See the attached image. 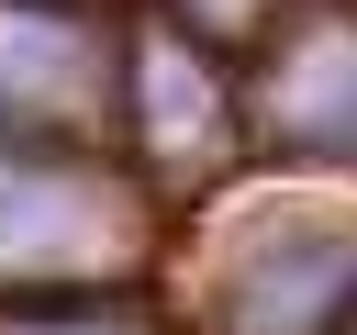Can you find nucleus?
Segmentation results:
<instances>
[{
  "label": "nucleus",
  "mask_w": 357,
  "mask_h": 335,
  "mask_svg": "<svg viewBox=\"0 0 357 335\" xmlns=\"http://www.w3.org/2000/svg\"><path fill=\"white\" fill-rule=\"evenodd\" d=\"M156 257V190L67 145H0V302L123 290Z\"/></svg>",
  "instance_id": "f257e3e1"
},
{
  "label": "nucleus",
  "mask_w": 357,
  "mask_h": 335,
  "mask_svg": "<svg viewBox=\"0 0 357 335\" xmlns=\"http://www.w3.org/2000/svg\"><path fill=\"white\" fill-rule=\"evenodd\" d=\"M123 78H134V145H145V190L156 201H190L245 156V134H257L245 89H223V67H212V45L190 22H145Z\"/></svg>",
  "instance_id": "f03ea898"
},
{
  "label": "nucleus",
  "mask_w": 357,
  "mask_h": 335,
  "mask_svg": "<svg viewBox=\"0 0 357 335\" xmlns=\"http://www.w3.org/2000/svg\"><path fill=\"white\" fill-rule=\"evenodd\" d=\"M245 123L257 145L279 156H312V168H357V11H290L245 78Z\"/></svg>",
  "instance_id": "7ed1b4c3"
},
{
  "label": "nucleus",
  "mask_w": 357,
  "mask_h": 335,
  "mask_svg": "<svg viewBox=\"0 0 357 335\" xmlns=\"http://www.w3.org/2000/svg\"><path fill=\"white\" fill-rule=\"evenodd\" d=\"M223 324L234 335H346L357 324V223H324V212L257 223L223 279Z\"/></svg>",
  "instance_id": "20e7f679"
},
{
  "label": "nucleus",
  "mask_w": 357,
  "mask_h": 335,
  "mask_svg": "<svg viewBox=\"0 0 357 335\" xmlns=\"http://www.w3.org/2000/svg\"><path fill=\"white\" fill-rule=\"evenodd\" d=\"M112 89V45L67 0H0V145H56Z\"/></svg>",
  "instance_id": "39448f33"
},
{
  "label": "nucleus",
  "mask_w": 357,
  "mask_h": 335,
  "mask_svg": "<svg viewBox=\"0 0 357 335\" xmlns=\"http://www.w3.org/2000/svg\"><path fill=\"white\" fill-rule=\"evenodd\" d=\"M0 335H156V324L134 302H112V290H78V302H11Z\"/></svg>",
  "instance_id": "423d86ee"
},
{
  "label": "nucleus",
  "mask_w": 357,
  "mask_h": 335,
  "mask_svg": "<svg viewBox=\"0 0 357 335\" xmlns=\"http://www.w3.org/2000/svg\"><path fill=\"white\" fill-rule=\"evenodd\" d=\"M167 22H190L201 45H223V34H257V22H279V0H167Z\"/></svg>",
  "instance_id": "0eeeda50"
},
{
  "label": "nucleus",
  "mask_w": 357,
  "mask_h": 335,
  "mask_svg": "<svg viewBox=\"0 0 357 335\" xmlns=\"http://www.w3.org/2000/svg\"><path fill=\"white\" fill-rule=\"evenodd\" d=\"M346 335H357V324H346Z\"/></svg>",
  "instance_id": "6e6552de"
}]
</instances>
